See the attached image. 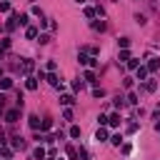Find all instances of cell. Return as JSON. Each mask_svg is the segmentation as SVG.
<instances>
[{"label": "cell", "instance_id": "6da1fadb", "mask_svg": "<svg viewBox=\"0 0 160 160\" xmlns=\"http://www.w3.org/2000/svg\"><path fill=\"white\" fill-rule=\"evenodd\" d=\"M20 110H22V108H12V110H8V112H5V120H8L10 125H15L18 118H20Z\"/></svg>", "mask_w": 160, "mask_h": 160}, {"label": "cell", "instance_id": "7a4b0ae2", "mask_svg": "<svg viewBox=\"0 0 160 160\" xmlns=\"http://www.w3.org/2000/svg\"><path fill=\"white\" fill-rule=\"evenodd\" d=\"M145 68H148V72H155V70L160 68V58H150V62H148Z\"/></svg>", "mask_w": 160, "mask_h": 160}, {"label": "cell", "instance_id": "3957f363", "mask_svg": "<svg viewBox=\"0 0 160 160\" xmlns=\"http://www.w3.org/2000/svg\"><path fill=\"white\" fill-rule=\"evenodd\" d=\"M45 80H48V82H50V85H52V88H62V82H60V80H58V75H55V72H50V75H48V78H45Z\"/></svg>", "mask_w": 160, "mask_h": 160}, {"label": "cell", "instance_id": "277c9868", "mask_svg": "<svg viewBox=\"0 0 160 160\" xmlns=\"http://www.w3.org/2000/svg\"><path fill=\"white\" fill-rule=\"evenodd\" d=\"M95 140H98V142H102V140H108V130H105L102 125L98 128V132H95Z\"/></svg>", "mask_w": 160, "mask_h": 160}, {"label": "cell", "instance_id": "5b68a950", "mask_svg": "<svg viewBox=\"0 0 160 160\" xmlns=\"http://www.w3.org/2000/svg\"><path fill=\"white\" fill-rule=\"evenodd\" d=\"M32 68H35V62H32V60H22V72H25V75H30V72H32Z\"/></svg>", "mask_w": 160, "mask_h": 160}, {"label": "cell", "instance_id": "8992f818", "mask_svg": "<svg viewBox=\"0 0 160 160\" xmlns=\"http://www.w3.org/2000/svg\"><path fill=\"white\" fill-rule=\"evenodd\" d=\"M135 78H138V80H145V78H148V68H142V65L135 68Z\"/></svg>", "mask_w": 160, "mask_h": 160}, {"label": "cell", "instance_id": "52a82bcc", "mask_svg": "<svg viewBox=\"0 0 160 160\" xmlns=\"http://www.w3.org/2000/svg\"><path fill=\"white\" fill-rule=\"evenodd\" d=\"M108 125H112V128H118V125H120V112H112V115L108 118Z\"/></svg>", "mask_w": 160, "mask_h": 160}, {"label": "cell", "instance_id": "ba28073f", "mask_svg": "<svg viewBox=\"0 0 160 160\" xmlns=\"http://www.w3.org/2000/svg\"><path fill=\"white\" fill-rule=\"evenodd\" d=\"M12 148H15V150H22V148H25V140H22L20 135H18V138H12Z\"/></svg>", "mask_w": 160, "mask_h": 160}, {"label": "cell", "instance_id": "9c48e42d", "mask_svg": "<svg viewBox=\"0 0 160 160\" xmlns=\"http://www.w3.org/2000/svg\"><path fill=\"white\" fill-rule=\"evenodd\" d=\"M45 155H48V152H45V148H42V145H38V148H35V160H45Z\"/></svg>", "mask_w": 160, "mask_h": 160}, {"label": "cell", "instance_id": "30bf717a", "mask_svg": "<svg viewBox=\"0 0 160 160\" xmlns=\"http://www.w3.org/2000/svg\"><path fill=\"white\" fill-rule=\"evenodd\" d=\"M118 60L128 62V60H130V50H128V48H122V50H120V55H118Z\"/></svg>", "mask_w": 160, "mask_h": 160}, {"label": "cell", "instance_id": "8fae6325", "mask_svg": "<svg viewBox=\"0 0 160 160\" xmlns=\"http://www.w3.org/2000/svg\"><path fill=\"white\" fill-rule=\"evenodd\" d=\"M0 88H2V90H10V88H12V80H10V78H0Z\"/></svg>", "mask_w": 160, "mask_h": 160}, {"label": "cell", "instance_id": "7c38bea8", "mask_svg": "<svg viewBox=\"0 0 160 160\" xmlns=\"http://www.w3.org/2000/svg\"><path fill=\"white\" fill-rule=\"evenodd\" d=\"M25 88H28V90H35V88H38V80H35V78H28V80H25Z\"/></svg>", "mask_w": 160, "mask_h": 160}, {"label": "cell", "instance_id": "4fadbf2b", "mask_svg": "<svg viewBox=\"0 0 160 160\" xmlns=\"http://www.w3.org/2000/svg\"><path fill=\"white\" fill-rule=\"evenodd\" d=\"M30 128H32V130L40 128V118H38V115H30Z\"/></svg>", "mask_w": 160, "mask_h": 160}, {"label": "cell", "instance_id": "5bb4252c", "mask_svg": "<svg viewBox=\"0 0 160 160\" xmlns=\"http://www.w3.org/2000/svg\"><path fill=\"white\" fill-rule=\"evenodd\" d=\"M25 38H28V40L38 38V30H35V28H28V30H25Z\"/></svg>", "mask_w": 160, "mask_h": 160}, {"label": "cell", "instance_id": "9a60e30c", "mask_svg": "<svg viewBox=\"0 0 160 160\" xmlns=\"http://www.w3.org/2000/svg\"><path fill=\"white\" fill-rule=\"evenodd\" d=\"M10 50V38H5L2 42H0V52H8Z\"/></svg>", "mask_w": 160, "mask_h": 160}, {"label": "cell", "instance_id": "2e32d148", "mask_svg": "<svg viewBox=\"0 0 160 160\" xmlns=\"http://www.w3.org/2000/svg\"><path fill=\"white\" fill-rule=\"evenodd\" d=\"M60 102H62V105H72V102H75V98H72V95H62V98H60Z\"/></svg>", "mask_w": 160, "mask_h": 160}, {"label": "cell", "instance_id": "e0dca14e", "mask_svg": "<svg viewBox=\"0 0 160 160\" xmlns=\"http://www.w3.org/2000/svg\"><path fill=\"white\" fill-rule=\"evenodd\" d=\"M50 128H52V120H50V118H45V120L40 122V130H50Z\"/></svg>", "mask_w": 160, "mask_h": 160}, {"label": "cell", "instance_id": "ac0fdd59", "mask_svg": "<svg viewBox=\"0 0 160 160\" xmlns=\"http://www.w3.org/2000/svg\"><path fill=\"white\" fill-rule=\"evenodd\" d=\"M78 60H80V65H90V60H92V58H88V55H82V52H80V55H78Z\"/></svg>", "mask_w": 160, "mask_h": 160}, {"label": "cell", "instance_id": "d6986e66", "mask_svg": "<svg viewBox=\"0 0 160 160\" xmlns=\"http://www.w3.org/2000/svg\"><path fill=\"white\" fill-rule=\"evenodd\" d=\"M155 88H158V82H155V80H148V82H145V90H148V92H152Z\"/></svg>", "mask_w": 160, "mask_h": 160}, {"label": "cell", "instance_id": "ffe728a7", "mask_svg": "<svg viewBox=\"0 0 160 160\" xmlns=\"http://www.w3.org/2000/svg\"><path fill=\"white\" fill-rule=\"evenodd\" d=\"M0 10H2V12H10V2H8V0H0Z\"/></svg>", "mask_w": 160, "mask_h": 160}, {"label": "cell", "instance_id": "44dd1931", "mask_svg": "<svg viewBox=\"0 0 160 160\" xmlns=\"http://www.w3.org/2000/svg\"><path fill=\"white\" fill-rule=\"evenodd\" d=\"M128 68H130V70H135V68H140V62H138L135 58H130V60H128Z\"/></svg>", "mask_w": 160, "mask_h": 160}, {"label": "cell", "instance_id": "7402d4cb", "mask_svg": "<svg viewBox=\"0 0 160 160\" xmlns=\"http://www.w3.org/2000/svg\"><path fill=\"white\" fill-rule=\"evenodd\" d=\"M70 138H80V128H78V125L70 128Z\"/></svg>", "mask_w": 160, "mask_h": 160}, {"label": "cell", "instance_id": "603a6c76", "mask_svg": "<svg viewBox=\"0 0 160 160\" xmlns=\"http://www.w3.org/2000/svg\"><path fill=\"white\" fill-rule=\"evenodd\" d=\"M68 158H72V160H75V158H78V150H75V148H72V145H68Z\"/></svg>", "mask_w": 160, "mask_h": 160}, {"label": "cell", "instance_id": "cb8c5ba5", "mask_svg": "<svg viewBox=\"0 0 160 160\" xmlns=\"http://www.w3.org/2000/svg\"><path fill=\"white\" fill-rule=\"evenodd\" d=\"M18 25H28V15L20 12V15H18Z\"/></svg>", "mask_w": 160, "mask_h": 160}, {"label": "cell", "instance_id": "d4e9b609", "mask_svg": "<svg viewBox=\"0 0 160 160\" xmlns=\"http://www.w3.org/2000/svg\"><path fill=\"white\" fill-rule=\"evenodd\" d=\"M48 42H50V35L42 32V35H40V45H48Z\"/></svg>", "mask_w": 160, "mask_h": 160}, {"label": "cell", "instance_id": "484cf974", "mask_svg": "<svg viewBox=\"0 0 160 160\" xmlns=\"http://www.w3.org/2000/svg\"><path fill=\"white\" fill-rule=\"evenodd\" d=\"M85 80H88V82H95V72L88 70V72H85Z\"/></svg>", "mask_w": 160, "mask_h": 160}, {"label": "cell", "instance_id": "4316f807", "mask_svg": "<svg viewBox=\"0 0 160 160\" xmlns=\"http://www.w3.org/2000/svg\"><path fill=\"white\" fill-rule=\"evenodd\" d=\"M125 100H128V102H130V105H135V102H138V95H135V92H130V95H128V98H125Z\"/></svg>", "mask_w": 160, "mask_h": 160}, {"label": "cell", "instance_id": "83f0119b", "mask_svg": "<svg viewBox=\"0 0 160 160\" xmlns=\"http://www.w3.org/2000/svg\"><path fill=\"white\" fill-rule=\"evenodd\" d=\"M110 142H112V145H118V148H120V142H122V138H120V135H112V138H110Z\"/></svg>", "mask_w": 160, "mask_h": 160}, {"label": "cell", "instance_id": "f1b7e54d", "mask_svg": "<svg viewBox=\"0 0 160 160\" xmlns=\"http://www.w3.org/2000/svg\"><path fill=\"white\" fill-rule=\"evenodd\" d=\"M55 68H58V62H55V60H48V70H50V72H55Z\"/></svg>", "mask_w": 160, "mask_h": 160}, {"label": "cell", "instance_id": "f546056e", "mask_svg": "<svg viewBox=\"0 0 160 160\" xmlns=\"http://www.w3.org/2000/svg\"><path fill=\"white\" fill-rule=\"evenodd\" d=\"M82 85H85V82H82V80H80V78H78V80H75V82H72V88H75V90H82Z\"/></svg>", "mask_w": 160, "mask_h": 160}, {"label": "cell", "instance_id": "4dcf8cb0", "mask_svg": "<svg viewBox=\"0 0 160 160\" xmlns=\"http://www.w3.org/2000/svg\"><path fill=\"white\" fill-rule=\"evenodd\" d=\"M92 95H95V98H102V95H105V90H102V88H95V90H92Z\"/></svg>", "mask_w": 160, "mask_h": 160}, {"label": "cell", "instance_id": "1f68e13d", "mask_svg": "<svg viewBox=\"0 0 160 160\" xmlns=\"http://www.w3.org/2000/svg\"><path fill=\"white\" fill-rule=\"evenodd\" d=\"M62 118H65V120H72V110H70V108H68V110H62Z\"/></svg>", "mask_w": 160, "mask_h": 160}, {"label": "cell", "instance_id": "d6a6232c", "mask_svg": "<svg viewBox=\"0 0 160 160\" xmlns=\"http://www.w3.org/2000/svg\"><path fill=\"white\" fill-rule=\"evenodd\" d=\"M120 48H130V40L128 38H120Z\"/></svg>", "mask_w": 160, "mask_h": 160}, {"label": "cell", "instance_id": "836d02e7", "mask_svg": "<svg viewBox=\"0 0 160 160\" xmlns=\"http://www.w3.org/2000/svg\"><path fill=\"white\" fill-rule=\"evenodd\" d=\"M115 105H118V108H122V105H125V98H120V95H118V98H115Z\"/></svg>", "mask_w": 160, "mask_h": 160}, {"label": "cell", "instance_id": "e575fe53", "mask_svg": "<svg viewBox=\"0 0 160 160\" xmlns=\"http://www.w3.org/2000/svg\"><path fill=\"white\" fill-rule=\"evenodd\" d=\"M0 155H2V158H10V148H5V145H2V150H0Z\"/></svg>", "mask_w": 160, "mask_h": 160}, {"label": "cell", "instance_id": "d590c367", "mask_svg": "<svg viewBox=\"0 0 160 160\" xmlns=\"http://www.w3.org/2000/svg\"><path fill=\"white\" fill-rule=\"evenodd\" d=\"M2 112H5V98L0 95V115H2Z\"/></svg>", "mask_w": 160, "mask_h": 160}, {"label": "cell", "instance_id": "8d00e7d4", "mask_svg": "<svg viewBox=\"0 0 160 160\" xmlns=\"http://www.w3.org/2000/svg\"><path fill=\"white\" fill-rule=\"evenodd\" d=\"M0 145H5V130L0 128Z\"/></svg>", "mask_w": 160, "mask_h": 160}, {"label": "cell", "instance_id": "74e56055", "mask_svg": "<svg viewBox=\"0 0 160 160\" xmlns=\"http://www.w3.org/2000/svg\"><path fill=\"white\" fill-rule=\"evenodd\" d=\"M155 130H158V132H160V120H158V122H155Z\"/></svg>", "mask_w": 160, "mask_h": 160}, {"label": "cell", "instance_id": "f35d334b", "mask_svg": "<svg viewBox=\"0 0 160 160\" xmlns=\"http://www.w3.org/2000/svg\"><path fill=\"white\" fill-rule=\"evenodd\" d=\"M75 2H78V5H82V2H85V0H75Z\"/></svg>", "mask_w": 160, "mask_h": 160}]
</instances>
